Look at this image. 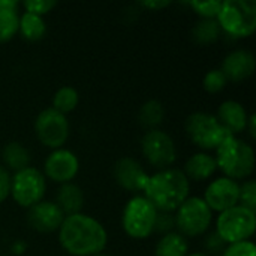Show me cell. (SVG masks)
<instances>
[{"instance_id":"6da1fadb","label":"cell","mask_w":256,"mask_h":256,"mask_svg":"<svg viewBox=\"0 0 256 256\" xmlns=\"http://www.w3.org/2000/svg\"><path fill=\"white\" fill-rule=\"evenodd\" d=\"M57 238L60 248L70 256L99 255L108 246V231L104 224L86 213L64 216Z\"/></svg>"},{"instance_id":"7a4b0ae2","label":"cell","mask_w":256,"mask_h":256,"mask_svg":"<svg viewBox=\"0 0 256 256\" xmlns=\"http://www.w3.org/2000/svg\"><path fill=\"white\" fill-rule=\"evenodd\" d=\"M142 195L158 212L174 213L190 196V182L180 168L154 171L148 176Z\"/></svg>"},{"instance_id":"3957f363","label":"cell","mask_w":256,"mask_h":256,"mask_svg":"<svg viewBox=\"0 0 256 256\" xmlns=\"http://www.w3.org/2000/svg\"><path fill=\"white\" fill-rule=\"evenodd\" d=\"M213 156L218 171H220L224 177L238 183L252 178L256 165L255 150L252 144L240 136H226L214 150Z\"/></svg>"},{"instance_id":"277c9868","label":"cell","mask_w":256,"mask_h":256,"mask_svg":"<svg viewBox=\"0 0 256 256\" xmlns=\"http://www.w3.org/2000/svg\"><path fill=\"white\" fill-rule=\"evenodd\" d=\"M216 21L222 34L232 39H248L256 30V2L222 0Z\"/></svg>"},{"instance_id":"5b68a950","label":"cell","mask_w":256,"mask_h":256,"mask_svg":"<svg viewBox=\"0 0 256 256\" xmlns=\"http://www.w3.org/2000/svg\"><path fill=\"white\" fill-rule=\"evenodd\" d=\"M158 210L142 195H132L122 212V228L129 238L146 240L154 234Z\"/></svg>"},{"instance_id":"8992f818","label":"cell","mask_w":256,"mask_h":256,"mask_svg":"<svg viewBox=\"0 0 256 256\" xmlns=\"http://www.w3.org/2000/svg\"><path fill=\"white\" fill-rule=\"evenodd\" d=\"M213 224L214 231L226 244L252 242L256 232V212L238 204L219 213Z\"/></svg>"},{"instance_id":"52a82bcc","label":"cell","mask_w":256,"mask_h":256,"mask_svg":"<svg viewBox=\"0 0 256 256\" xmlns=\"http://www.w3.org/2000/svg\"><path fill=\"white\" fill-rule=\"evenodd\" d=\"M176 231L184 238L204 237L214 222V213L201 196H189L176 212Z\"/></svg>"},{"instance_id":"ba28073f","label":"cell","mask_w":256,"mask_h":256,"mask_svg":"<svg viewBox=\"0 0 256 256\" xmlns=\"http://www.w3.org/2000/svg\"><path fill=\"white\" fill-rule=\"evenodd\" d=\"M184 132L189 141L200 148V152H214L226 136V130L222 128L214 114L206 111H195L184 120Z\"/></svg>"},{"instance_id":"9c48e42d","label":"cell","mask_w":256,"mask_h":256,"mask_svg":"<svg viewBox=\"0 0 256 256\" xmlns=\"http://www.w3.org/2000/svg\"><path fill=\"white\" fill-rule=\"evenodd\" d=\"M48 182L42 171L36 166H27L18 172L10 174L9 196L22 208H30L45 200Z\"/></svg>"},{"instance_id":"30bf717a","label":"cell","mask_w":256,"mask_h":256,"mask_svg":"<svg viewBox=\"0 0 256 256\" xmlns=\"http://www.w3.org/2000/svg\"><path fill=\"white\" fill-rule=\"evenodd\" d=\"M140 147L144 160L154 171L172 168L178 156L174 138L162 129L146 130V134L141 138Z\"/></svg>"},{"instance_id":"8fae6325","label":"cell","mask_w":256,"mask_h":256,"mask_svg":"<svg viewBox=\"0 0 256 256\" xmlns=\"http://www.w3.org/2000/svg\"><path fill=\"white\" fill-rule=\"evenodd\" d=\"M33 130L36 140L46 148L56 150L64 147L70 136V123L68 116L60 114L54 108H44L34 118Z\"/></svg>"},{"instance_id":"7c38bea8","label":"cell","mask_w":256,"mask_h":256,"mask_svg":"<svg viewBox=\"0 0 256 256\" xmlns=\"http://www.w3.org/2000/svg\"><path fill=\"white\" fill-rule=\"evenodd\" d=\"M80 168L81 164L76 153L72 152L70 148L62 147V148L51 150L48 153L40 171L45 176L46 182L50 180L60 186L66 183H72L76 178Z\"/></svg>"},{"instance_id":"4fadbf2b","label":"cell","mask_w":256,"mask_h":256,"mask_svg":"<svg viewBox=\"0 0 256 256\" xmlns=\"http://www.w3.org/2000/svg\"><path fill=\"white\" fill-rule=\"evenodd\" d=\"M201 198L204 200V202L210 207L213 213L219 214L222 212H226L238 206L240 183L224 176L214 177L206 186Z\"/></svg>"},{"instance_id":"5bb4252c","label":"cell","mask_w":256,"mask_h":256,"mask_svg":"<svg viewBox=\"0 0 256 256\" xmlns=\"http://www.w3.org/2000/svg\"><path fill=\"white\" fill-rule=\"evenodd\" d=\"M148 176L150 174L144 168V165L130 156L120 158L112 166V177L117 186L134 195L142 194Z\"/></svg>"},{"instance_id":"9a60e30c","label":"cell","mask_w":256,"mask_h":256,"mask_svg":"<svg viewBox=\"0 0 256 256\" xmlns=\"http://www.w3.org/2000/svg\"><path fill=\"white\" fill-rule=\"evenodd\" d=\"M64 214L54 201L42 200L33 207L27 208V224L39 234H54L58 231Z\"/></svg>"},{"instance_id":"2e32d148","label":"cell","mask_w":256,"mask_h":256,"mask_svg":"<svg viewBox=\"0 0 256 256\" xmlns=\"http://www.w3.org/2000/svg\"><path fill=\"white\" fill-rule=\"evenodd\" d=\"M228 82H242L254 75L256 69V58L252 51L238 48L230 51L219 68Z\"/></svg>"},{"instance_id":"e0dca14e","label":"cell","mask_w":256,"mask_h":256,"mask_svg":"<svg viewBox=\"0 0 256 256\" xmlns=\"http://www.w3.org/2000/svg\"><path fill=\"white\" fill-rule=\"evenodd\" d=\"M214 116L228 135L240 136L243 132H246V126H248V120L250 114L248 112L246 106L242 102L228 99V100H224L218 106V111Z\"/></svg>"},{"instance_id":"ac0fdd59","label":"cell","mask_w":256,"mask_h":256,"mask_svg":"<svg viewBox=\"0 0 256 256\" xmlns=\"http://www.w3.org/2000/svg\"><path fill=\"white\" fill-rule=\"evenodd\" d=\"M182 171L190 183H204L216 174V159L208 152H195L186 159Z\"/></svg>"},{"instance_id":"d6986e66","label":"cell","mask_w":256,"mask_h":256,"mask_svg":"<svg viewBox=\"0 0 256 256\" xmlns=\"http://www.w3.org/2000/svg\"><path fill=\"white\" fill-rule=\"evenodd\" d=\"M54 202L57 204V207L62 210L64 216H72L76 213H82L86 196H84L82 189L76 183L72 182V183L58 186Z\"/></svg>"},{"instance_id":"ffe728a7","label":"cell","mask_w":256,"mask_h":256,"mask_svg":"<svg viewBox=\"0 0 256 256\" xmlns=\"http://www.w3.org/2000/svg\"><path fill=\"white\" fill-rule=\"evenodd\" d=\"M20 6L15 0H0V44L12 40L18 34Z\"/></svg>"},{"instance_id":"44dd1931","label":"cell","mask_w":256,"mask_h":256,"mask_svg":"<svg viewBox=\"0 0 256 256\" xmlns=\"http://www.w3.org/2000/svg\"><path fill=\"white\" fill-rule=\"evenodd\" d=\"M0 156H2L0 165L4 166L12 174L30 166V160H32L28 148L18 141H10V142L4 144Z\"/></svg>"},{"instance_id":"7402d4cb","label":"cell","mask_w":256,"mask_h":256,"mask_svg":"<svg viewBox=\"0 0 256 256\" xmlns=\"http://www.w3.org/2000/svg\"><path fill=\"white\" fill-rule=\"evenodd\" d=\"M48 32L46 21L44 16L30 14V12H20L18 21V34L27 42H39L45 38Z\"/></svg>"},{"instance_id":"603a6c76","label":"cell","mask_w":256,"mask_h":256,"mask_svg":"<svg viewBox=\"0 0 256 256\" xmlns=\"http://www.w3.org/2000/svg\"><path fill=\"white\" fill-rule=\"evenodd\" d=\"M189 242L177 231L160 236L154 246V256H188L189 255Z\"/></svg>"},{"instance_id":"cb8c5ba5","label":"cell","mask_w":256,"mask_h":256,"mask_svg":"<svg viewBox=\"0 0 256 256\" xmlns=\"http://www.w3.org/2000/svg\"><path fill=\"white\" fill-rule=\"evenodd\" d=\"M165 120L164 104L156 99L146 100L138 110V122L146 130L160 129V124Z\"/></svg>"},{"instance_id":"d4e9b609","label":"cell","mask_w":256,"mask_h":256,"mask_svg":"<svg viewBox=\"0 0 256 256\" xmlns=\"http://www.w3.org/2000/svg\"><path fill=\"white\" fill-rule=\"evenodd\" d=\"M222 30L216 20H198L192 27V39L200 45H212L219 40Z\"/></svg>"},{"instance_id":"484cf974","label":"cell","mask_w":256,"mask_h":256,"mask_svg":"<svg viewBox=\"0 0 256 256\" xmlns=\"http://www.w3.org/2000/svg\"><path fill=\"white\" fill-rule=\"evenodd\" d=\"M78 104H80L78 90L72 86H63V87L57 88V92L54 93L51 108H54L56 111H58L63 116H68L76 110Z\"/></svg>"},{"instance_id":"4316f807","label":"cell","mask_w":256,"mask_h":256,"mask_svg":"<svg viewBox=\"0 0 256 256\" xmlns=\"http://www.w3.org/2000/svg\"><path fill=\"white\" fill-rule=\"evenodd\" d=\"M186 4L200 16V20H216L222 2L220 0H190Z\"/></svg>"},{"instance_id":"83f0119b","label":"cell","mask_w":256,"mask_h":256,"mask_svg":"<svg viewBox=\"0 0 256 256\" xmlns=\"http://www.w3.org/2000/svg\"><path fill=\"white\" fill-rule=\"evenodd\" d=\"M226 86H228V80L225 78L224 72L219 68L207 70L204 78H202V88L210 94H216V93L224 92Z\"/></svg>"},{"instance_id":"f1b7e54d","label":"cell","mask_w":256,"mask_h":256,"mask_svg":"<svg viewBox=\"0 0 256 256\" xmlns=\"http://www.w3.org/2000/svg\"><path fill=\"white\" fill-rule=\"evenodd\" d=\"M238 204L252 212H256V182L254 178H249L240 183Z\"/></svg>"},{"instance_id":"f546056e","label":"cell","mask_w":256,"mask_h":256,"mask_svg":"<svg viewBox=\"0 0 256 256\" xmlns=\"http://www.w3.org/2000/svg\"><path fill=\"white\" fill-rule=\"evenodd\" d=\"M202 246H204V254L210 256H219L224 250L225 248L228 246L219 236L218 232L213 230H210L206 236H204V240H202Z\"/></svg>"},{"instance_id":"4dcf8cb0","label":"cell","mask_w":256,"mask_h":256,"mask_svg":"<svg viewBox=\"0 0 256 256\" xmlns=\"http://www.w3.org/2000/svg\"><path fill=\"white\" fill-rule=\"evenodd\" d=\"M21 6H22L24 12L45 16L48 12H51L57 6V2H54V0H26L21 3Z\"/></svg>"},{"instance_id":"1f68e13d","label":"cell","mask_w":256,"mask_h":256,"mask_svg":"<svg viewBox=\"0 0 256 256\" xmlns=\"http://www.w3.org/2000/svg\"><path fill=\"white\" fill-rule=\"evenodd\" d=\"M176 231V219H174V213H168V212H158L156 216V222H154V234L159 236H165Z\"/></svg>"},{"instance_id":"d6a6232c","label":"cell","mask_w":256,"mask_h":256,"mask_svg":"<svg viewBox=\"0 0 256 256\" xmlns=\"http://www.w3.org/2000/svg\"><path fill=\"white\" fill-rule=\"evenodd\" d=\"M219 256H256V246L254 242L228 244Z\"/></svg>"},{"instance_id":"836d02e7","label":"cell","mask_w":256,"mask_h":256,"mask_svg":"<svg viewBox=\"0 0 256 256\" xmlns=\"http://www.w3.org/2000/svg\"><path fill=\"white\" fill-rule=\"evenodd\" d=\"M10 192V172L0 165V206L9 198Z\"/></svg>"},{"instance_id":"e575fe53","label":"cell","mask_w":256,"mask_h":256,"mask_svg":"<svg viewBox=\"0 0 256 256\" xmlns=\"http://www.w3.org/2000/svg\"><path fill=\"white\" fill-rule=\"evenodd\" d=\"M141 8L144 9H148V10H162L168 6H171V2H166V0H144V2H140L138 3Z\"/></svg>"},{"instance_id":"d590c367","label":"cell","mask_w":256,"mask_h":256,"mask_svg":"<svg viewBox=\"0 0 256 256\" xmlns=\"http://www.w3.org/2000/svg\"><path fill=\"white\" fill-rule=\"evenodd\" d=\"M246 132L249 134L250 140H255V138H256V117H255V114H250V116H249V120H248V126H246Z\"/></svg>"},{"instance_id":"8d00e7d4","label":"cell","mask_w":256,"mask_h":256,"mask_svg":"<svg viewBox=\"0 0 256 256\" xmlns=\"http://www.w3.org/2000/svg\"><path fill=\"white\" fill-rule=\"evenodd\" d=\"M24 249H26L24 243L16 242V243L14 244V249H12V250H14V254H16V250H20V252H18V255H20V254H22V252H24Z\"/></svg>"},{"instance_id":"74e56055","label":"cell","mask_w":256,"mask_h":256,"mask_svg":"<svg viewBox=\"0 0 256 256\" xmlns=\"http://www.w3.org/2000/svg\"><path fill=\"white\" fill-rule=\"evenodd\" d=\"M188 256H210V255H207V254H204V252H189V255Z\"/></svg>"},{"instance_id":"f35d334b","label":"cell","mask_w":256,"mask_h":256,"mask_svg":"<svg viewBox=\"0 0 256 256\" xmlns=\"http://www.w3.org/2000/svg\"><path fill=\"white\" fill-rule=\"evenodd\" d=\"M94 256H110L108 254H105V252H102V254H99V255H94Z\"/></svg>"}]
</instances>
